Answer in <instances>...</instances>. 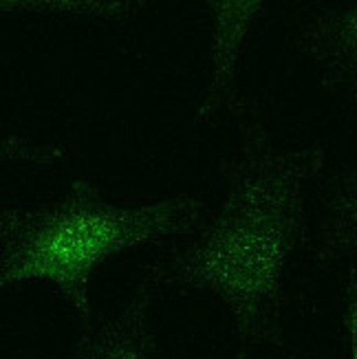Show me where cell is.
Returning a JSON list of instances; mask_svg holds the SVG:
<instances>
[{"label":"cell","instance_id":"obj_1","mask_svg":"<svg viewBox=\"0 0 357 359\" xmlns=\"http://www.w3.org/2000/svg\"><path fill=\"white\" fill-rule=\"evenodd\" d=\"M322 165V146L278 148L262 123H247L227 165L219 212L188 247L146 269L163 289L216 295L243 351L281 344L285 271L304 241L307 190Z\"/></svg>","mask_w":357,"mask_h":359},{"label":"cell","instance_id":"obj_7","mask_svg":"<svg viewBox=\"0 0 357 359\" xmlns=\"http://www.w3.org/2000/svg\"><path fill=\"white\" fill-rule=\"evenodd\" d=\"M346 304H344V333L349 359H357V264H351L346 273Z\"/></svg>","mask_w":357,"mask_h":359},{"label":"cell","instance_id":"obj_2","mask_svg":"<svg viewBox=\"0 0 357 359\" xmlns=\"http://www.w3.org/2000/svg\"><path fill=\"white\" fill-rule=\"evenodd\" d=\"M203 198L108 201L93 179H75L58 198L13 203L0 216V287L51 285L80 318L93 322L90 276L106 258L142 245L194 233Z\"/></svg>","mask_w":357,"mask_h":359},{"label":"cell","instance_id":"obj_6","mask_svg":"<svg viewBox=\"0 0 357 359\" xmlns=\"http://www.w3.org/2000/svg\"><path fill=\"white\" fill-rule=\"evenodd\" d=\"M357 256V163L333 185L320 218L314 260L342 264Z\"/></svg>","mask_w":357,"mask_h":359},{"label":"cell","instance_id":"obj_5","mask_svg":"<svg viewBox=\"0 0 357 359\" xmlns=\"http://www.w3.org/2000/svg\"><path fill=\"white\" fill-rule=\"evenodd\" d=\"M212 7V73L196 108V121L214 123L223 113H243L238 97L241 49L252 20L265 9L262 3H210Z\"/></svg>","mask_w":357,"mask_h":359},{"label":"cell","instance_id":"obj_4","mask_svg":"<svg viewBox=\"0 0 357 359\" xmlns=\"http://www.w3.org/2000/svg\"><path fill=\"white\" fill-rule=\"evenodd\" d=\"M161 293V283L144 269L126 304L82 326L67 359H152Z\"/></svg>","mask_w":357,"mask_h":359},{"label":"cell","instance_id":"obj_3","mask_svg":"<svg viewBox=\"0 0 357 359\" xmlns=\"http://www.w3.org/2000/svg\"><path fill=\"white\" fill-rule=\"evenodd\" d=\"M296 49L311 62L320 84L357 113V3L318 5L291 25Z\"/></svg>","mask_w":357,"mask_h":359}]
</instances>
